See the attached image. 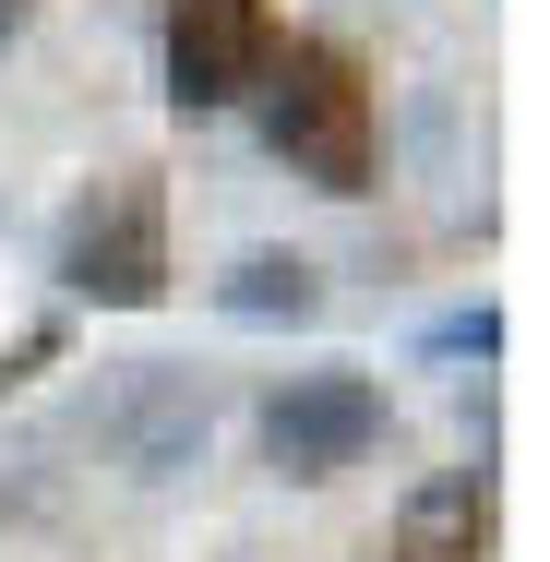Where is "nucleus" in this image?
Listing matches in <instances>:
<instances>
[{
	"label": "nucleus",
	"mask_w": 550,
	"mask_h": 562,
	"mask_svg": "<svg viewBox=\"0 0 550 562\" xmlns=\"http://www.w3.org/2000/svg\"><path fill=\"white\" fill-rule=\"evenodd\" d=\"M276 156L312 180V192H371V168H383V109H371V72L335 48V36H300L288 48V85H276Z\"/></svg>",
	"instance_id": "nucleus-1"
},
{
	"label": "nucleus",
	"mask_w": 550,
	"mask_h": 562,
	"mask_svg": "<svg viewBox=\"0 0 550 562\" xmlns=\"http://www.w3.org/2000/svg\"><path fill=\"white\" fill-rule=\"evenodd\" d=\"M383 443V383L371 371H288L276 407H263V454L288 479H335Z\"/></svg>",
	"instance_id": "nucleus-2"
},
{
	"label": "nucleus",
	"mask_w": 550,
	"mask_h": 562,
	"mask_svg": "<svg viewBox=\"0 0 550 562\" xmlns=\"http://www.w3.org/2000/svg\"><path fill=\"white\" fill-rule=\"evenodd\" d=\"M276 72V12L263 0H180L168 12V97L180 109H239Z\"/></svg>",
	"instance_id": "nucleus-3"
},
{
	"label": "nucleus",
	"mask_w": 550,
	"mask_h": 562,
	"mask_svg": "<svg viewBox=\"0 0 550 562\" xmlns=\"http://www.w3.org/2000/svg\"><path fill=\"white\" fill-rule=\"evenodd\" d=\"M60 276L85 288V300H109V312H144L156 288H168V239H156V192H120L109 216L72 227V251H60Z\"/></svg>",
	"instance_id": "nucleus-4"
},
{
	"label": "nucleus",
	"mask_w": 550,
	"mask_h": 562,
	"mask_svg": "<svg viewBox=\"0 0 550 562\" xmlns=\"http://www.w3.org/2000/svg\"><path fill=\"white\" fill-rule=\"evenodd\" d=\"M395 562H491V479L479 467L419 479L407 515H395Z\"/></svg>",
	"instance_id": "nucleus-5"
},
{
	"label": "nucleus",
	"mask_w": 550,
	"mask_h": 562,
	"mask_svg": "<svg viewBox=\"0 0 550 562\" xmlns=\"http://www.w3.org/2000/svg\"><path fill=\"white\" fill-rule=\"evenodd\" d=\"M216 300L239 312V324H300V312H312L324 288H312V263H300V251H251V263L227 276Z\"/></svg>",
	"instance_id": "nucleus-6"
},
{
	"label": "nucleus",
	"mask_w": 550,
	"mask_h": 562,
	"mask_svg": "<svg viewBox=\"0 0 550 562\" xmlns=\"http://www.w3.org/2000/svg\"><path fill=\"white\" fill-rule=\"evenodd\" d=\"M503 347V312L479 300V312H454V324H431V359H491Z\"/></svg>",
	"instance_id": "nucleus-7"
}]
</instances>
